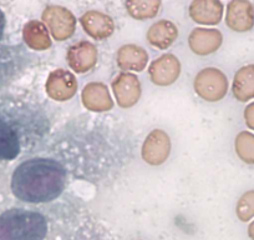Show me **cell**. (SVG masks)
<instances>
[{"label": "cell", "mask_w": 254, "mask_h": 240, "mask_svg": "<svg viewBox=\"0 0 254 240\" xmlns=\"http://www.w3.org/2000/svg\"><path fill=\"white\" fill-rule=\"evenodd\" d=\"M66 169L59 161L33 158L19 164L11 175V193L18 200L41 204L58 199L66 185Z\"/></svg>", "instance_id": "6da1fadb"}, {"label": "cell", "mask_w": 254, "mask_h": 240, "mask_svg": "<svg viewBox=\"0 0 254 240\" xmlns=\"http://www.w3.org/2000/svg\"><path fill=\"white\" fill-rule=\"evenodd\" d=\"M48 220L41 213L11 208L0 214V240H44Z\"/></svg>", "instance_id": "7a4b0ae2"}, {"label": "cell", "mask_w": 254, "mask_h": 240, "mask_svg": "<svg viewBox=\"0 0 254 240\" xmlns=\"http://www.w3.org/2000/svg\"><path fill=\"white\" fill-rule=\"evenodd\" d=\"M41 21L46 25L53 40L59 43L69 40L76 31V16L63 5L46 6L41 13Z\"/></svg>", "instance_id": "3957f363"}, {"label": "cell", "mask_w": 254, "mask_h": 240, "mask_svg": "<svg viewBox=\"0 0 254 240\" xmlns=\"http://www.w3.org/2000/svg\"><path fill=\"white\" fill-rule=\"evenodd\" d=\"M193 89L204 102H219L228 93V78L218 68H204L194 77Z\"/></svg>", "instance_id": "277c9868"}, {"label": "cell", "mask_w": 254, "mask_h": 240, "mask_svg": "<svg viewBox=\"0 0 254 240\" xmlns=\"http://www.w3.org/2000/svg\"><path fill=\"white\" fill-rule=\"evenodd\" d=\"M111 89L117 105L122 109L135 107L142 94L141 82L135 73H120L112 80Z\"/></svg>", "instance_id": "5b68a950"}, {"label": "cell", "mask_w": 254, "mask_h": 240, "mask_svg": "<svg viewBox=\"0 0 254 240\" xmlns=\"http://www.w3.org/2000/svg\"><path fill=\"white\" fill-rule=\"evenodd\" d=\"M79 83L70 70L55 69L48 75L45 92L51 100L64 103L76 95Z\"/></svg>", "instance_id": "8992f818"}, {"label": "cell", "mask_w": 254, "mask_h": 240, "mask_svg": "<svg viewBox=\"0 0 254 240\" xmlns=\"http://www.w3.org/2000/svg\"><path fill=\"white\" fill-rule=\"evenodd\" d=\"M171 148L170 135L162 129H155L146 136L141 148V155L148 165L158 166L170 158Z\"/></svg>", "instance_id": "52a82bcc"}, {"label": "cell", "mask_w": 254, "mask_h": 240, "mask_svg": "<svg viewBox=\"0 0 254 240\" xmlns=\"http://www.w3.org/2000/svg\"><path fill=\"white\" fill-rule=\"evenodd\" d=\"M148 78L157 87L175 84L182 72L180 59L173 54H162L148 67Z\"/></svg>", "instance_id": "ba28073f"}, {"label": "cell", "mask_w": 254, "mask_h": 240, "mask_svg": "<svg viewBox=\"0 0 254 240\" xmlns=\"http://www.w3.org/2000/svg\"><path fill=\"white\" fill-rule=\"evenodd\" d=\"M99 60L96 45L89 40H80L67 48L66 62L76 74H85L94 69Z\"/></svg>", "instance_id": "9c48e42d"}, {"label": "cell", "mask_w": 254, "mask_h": 240, "mask_svg": "<svg viewBox=\"0 0 254 240\" xmlns=\"http://www.w3.org/2000/svg\"><path fill=\"white\" fill-rule=\"evenodd\" d=\"M227 28L234 33H247L254 28V5L251 0H229L224 10Z\"/></svg>", "instance_id": "30bf717a"}, {"label": "cell", "mask_w": 254, "mask_h": 240, "mask_svg": "<svg viewBox=\"0 0 254 240\" xmlns=\"http://www.w3.org/2000/svg\"><path fill=\"white\" fill-rule=\"evenodd\" d=\"M79 23L82 30L91 39L102 41L109 39L115 33V21L109 14L100 10H87L80 16Z\"/></svg>", "instance_id": "8fae6325"}, {"label": "cell", "mask_w": 254, "mask_h": 240, "mask_svg": "<svg viewBox=\"0 0 254 240\" xmlns=\"http://www.w3.org/2000/svg\"><path fill=\"white\" fill-rule=\"evenodd\" d=\"M224 10L222 0H192L188 6V15L199 25L214 26L222 21Z\"/></svg>", "instance_id": "7c38bea8"}, {"label": "cell", "mask_w": 254, "mask_h": 240, "mask_svg": "<svg viewBox=\"0 0 254 240\" xmlns=\"http://www.w3.org/2000/svg\"><path fill=\"white\" fill-rule=\"evenodd\" d=\"M223 44V34L214 28H194L188 36L190 50L198 56L216 53Z\"/></svg>", "instance_id": "4fadbf2b"}, {"label": "cell", "mask_w": 254, "mask_h": 240, "mask_svg": "<svg viewBox=\"0 0 254 240\" xmlns=\"http://www.w3.org/2000/svg\"><path fill=\"white\" fill-rule=\"evenodd\" d=\"M150 55L137 44H125L116 53V64L122 72L141 73L147 68Z\"/></svg>", "instance_id": "5bb4252c"}, {"label": "cell", "mask_w": 254, "mask_h": 240, "mask_svg": "<svg viewBox=\"0 0 254 240\" xmlns=\"http://www.w3.org/2000/svg\"><path fill=\"white\" fill-rule=\"evenodd\" d=\"M81 102L85 109L94 113H105L114 108L110 90L104 83L92 82L85 85L81 92Z\"/></svg>", "instance_id": "9a60e30c"}, {"label": "cell", "mask_w": 254, "mask_h": 240, "mask_svg": "<svg viewBox=\"0 0 254 240\" xmlns=\"http://www.w3.org/2000/svg\"><path fill=\"white\" fill-rule=\"evenodd\" d=\"M180 35L177 25L167 19H161L153 23L146 33L148 44L158 50H167L175 44Z\"/></svg>", "instance_id": "2e32d148"}, {"label": "cell", "mask_w": 254, "mask_h": 240, "mask_svg": "<svg viewBox=\"0 0 254 240\" xmlns=\"http://www.w3.org/2000/svg\"><path fill=\"white\" fill-rule=\"evenodd\" d=\"M23 40L34 51H45L53 45V38L41 20H29L23 28Z\"/></svg>", "instance_id": "e0dca14e"}, {"label": "cell", "mask_w": 254, "mask_h": 240, "mask_svg": "<svg viewBox=\"0 0 254 240\" xmlns=\"http://www.w3.org/2000/svg\"><path fill=\"white\" fill-rule=\"evenodd\" d=\"M232 93L241 103L254 99V64L244 65L237 70L232 83Z\"/></svg>", "instance_id": "ac0fdd59"}, {"label": "cell", "mask_w": 254, "mask_h": 240, "mask_svg": "<svg viewBox=\"0 0 254 240\" xmlns=\"http://www.w3.org/2000/svg\"><path fill=\"white\" fill-rule=\"evenodd\" d=\"M21 144L16 129L0 119V160H14L20 154Z\"/></svg>", "instance_id": "d6986e66"}, {"label": "cell", "mask_w": 254, "mask_h": 240, "mask_svg": "<svg viewBox=\"0 0 254 240\" xmlns=\"http://www.w3.org/2000/svg\"><path fill=\"white\" fill-rule=\"evenodd\" d=\"M162 8V0H125L127 14L137 21L155 19Z\"/></svg>", "instance_id": "ffe728a7"}, {"label": "cell", "mask_w": 254, "mask_h": 240, "mask_svg": "<svg viewBox=\"0 0 254 240\" xmlns=\"http://www.w3.org/2000/svg\"><path fill=\"white\" fill-rule=\"evenodd\" d=\"M234 150L243 163L254 165V134L248 130L241 131L234 140Z\"/></svg>", "instance_id": "44dd1931"}, {"label": "cell", "mask_w": 254, "mask_h": 240, "mask_svg": "<svg viewBox=\"0 0 254 240\" xmlns=\"http://www.w3.org/2000/svg\"><path fill=\"white\" fill-rule=\"evenodd\" d=\"M237 214L243 222H247L254 215V190L244 193L237 204Z\"/></svg>", "instance_id": "7402d4cb"}, {"label": "cell", "mask_w": 254, "mask_h": 240, "mask_svg": "<svg viewBox=\"0 0 254 240\" xmlns=\"http://www.w3.org/2000/svg\"><path fill=\"white\" fill-rule=\"evenodd\" d=\"M243 117L246 125L248 126L251 130L254 131V102L249 103V104L247 105L246 109H244Z\"/></svg>", "instance_id": "603a6c76"}, {"label": "cell", "mask_w": 254, "mask_h": 240, "mask_svg": "<svg viewBox=\"0 0 254 240\" xmlns=\"http://www.w3.org/2000/svg\"><path fill=\"white\" fill-rule=\"evenodd\" d=\"M5 26H6L5 14H4V11L1 10V8H0V41H1V39H3V36H4Z\"/></svg>", "instance_id": "cb8c5ba5"}, {"label": "cell", "mask_w": 254, "mask_h": 240, "mask_svg": "<svg viewBox=\"0 0 254 240\" xmlns=\"http://www.w3.org/2000/svg\"><path fill=\"white\" fill-rule=\"evenodd\" d=\"M249 230H251V235L254 238V223L251 225V228H249Z\"/></svg>", "instance_id": "d4e9b609"}]
</instances>
